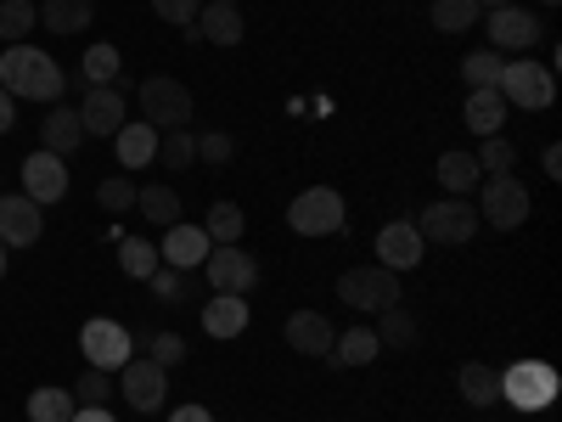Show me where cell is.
<instances>
[{"label":"cell","instance_id":"1","mask_svg":"<svg viewBox=\"0 0 562 422\" xmlns=\"http://www.w3.org/2000/svg\"><path fill=\"white\" fill-rule=\"evenodd\" d=\"M0 85H7L12 102H57L68 79H63L57 57L34 52V45L23 40V45H7V52H0Z\"/></svg>","mask_w":562,"mask_h":422},{"label":"cell","instance_id":"2","mask_svg":"<svg viewBox=\"0 0 562 422\" xmlns=\"http://www.w3.org/2000/svg\"><path fill=\"white\" fill-rule=\"evenodd\" d=\"M495 90H501V102H506V108L540 113V108L557 102V74H551L546 63H535V57H512V63L501 68Z\"/></svg>","mask_w":562,"mask_h":422},{"label":"cell","instance_id":"3","mask_svg":"<svg viewBox=\"0 0 562 422\" xmlns=\"http://www.w3.org/2000/svg\"><path fill=\"white\" fill-rule=\"evenodd\" d=\"M135 102H140V119H147L158 135L164 130H192V90H186L180 79H169V74L140 79Z\"/></svg>","mask_w":562,"mask_h":422},{"label":"cell","instance_id":"4","mask_svg":"<svg viewBox=\"0 0 562 422\" xmlns=\"http://www.w3.org/2000/svg\"><path fill=\"white\" fill-rule=\"evenodd\" d=\"M288 225L299 237H338L349 225V209L338 198V186H304V192L288 203Z\"/></svg>","mask_w":562,"mask_h":422},{"label":"cell","instance_id":"5","mask_svg":"<svg viewBox=\"0 0 562 422\" xmlns=\"http://www.w3.org/2000/svg\"><path fill=\"white\" fill-rule=\"evenodd\" d=\"M416 231H422V243H445V248H461V243H473L479 237V209L467 203V198H439V203H428L416 220H411Z\"/></svg>","mask_w":562,"mask_h":422},{"label":"cell","instance_id":"6","mask_svg":"<svg viewBox=\"0 0 562 422\" xmlns=\"http://www.w3.org/2000/svg\"><path fill=\"white\" fill-rule=\"evenodd\" d=\"M557 389H562V378H557V366H546V360H512L501 371V400L518 406V411H546L557 400Z\"/></svg>","mask_w":562,"mask_h":422},{"label":"cell","instance_id":"7","mask_svg":"<svg viewBox=\"0 0 562 422\" xmlns=\"http://www.w3.org/2000/svg\"><path fill=\"white\" fill-rule=\"evenodd\" d=\"M338 299L349 304V310H389V304H400V270H389V265H355V270H344L338 276Z\"/></svg>","mask_w":562,"mask_h":422},{"label":"cell","instance_id":"8","mask_svg":"<svg viewBox=\"0 0 562 422\" xmlns=\"http://www.w3.org/2000/svg\"><path fill=\"white\" fill-rule=\"evenodd\" d=\"M79 355H85V366H97V371H119V366L135 355V338H130L124 321L90 315V321L79 326Z\"/></svg>","mask_w":562,"mask_h":422},{"label":"cell","instance_id":"9","mask_svg":"<svg viewBox=\"0 0 562 422\" xmlns=\"http://www.w3.org/2000/svg\"><path fill=\"white\" fill-rule=\"evenodd\" d=\"M546 40V23L529 7H490V52L501 57H529Z\"/></svg>","mask_w":562,"mask_h":422},{"label":"cell","instance_id":"10","mask_svg":"<svg viewBox=\"0 0 562 422\" xmlns=\"http://www.w3.org/2000/svg\"><path fill=\"white\" fill-rule=\"evenodd\" d=\"M529 214H535V198H529V186H524L518 175H490V180H484V209H479V220H490L495 231H518Z\"/></svg>","mask_w":562,"mask_h":422},{"label":"cell","instance_id":"11","mask_svg":"<svg viewBox=\"0 0 562 422\" xmlns=\"http://www.w3.org/2000/svg\"><path fill=\"white\" fill-rule=\"evenodd\" d=\"M119 395H124V406L130 411H158L164 400H169V371L158 366V360H124L119 366Z\"/></svg>","mask_w":562,"mask_h":422},{"label":"cell","instance_id":"12","mask_svg":"<svg viewBox=\"0 0 562 422\" xmlns=\"http://www.w3.org/2000/svg\"><path fill=\"white\" fill-rule=\"evenodd\" d=\"M79 124H85V135L113 141V135L130 124L124 90H119V85H85V97H79Z\"/></svg>","mask_w":562,"mask_h":422},{"label":"cell","instance_id":"13","mask_svg":"<svg viewBox=\"0 0 562 422\" xmlns=\"http://www.w3.org/2000/svg\"><path fill=\"white\" fill-rule=\"evenodd\" d=\"M203 270H209V281H214V293H254V288H259V259L243 254L237 243L209 248Z\"/></svg>","mask_w":562,"mask_h":422},{"label":"cell","instance_id":"14","mask_svg":"<svg viewBox=\"0 0 562 422\" xmlns=\"http://www.w3.org/2000/svg\"><path fill=\"white\" fill-rule=\"evenodd\" d=\"M23 198H34L40 209L45 203H63L68 198V164L57 158V153H29L23 158Z\"/></svg>","mask_w":562,"mask_h":422},{"label":"cell","instance_id":"15","mask_svg":"<svg viewBox=\"0 0 562 422\" xmlns=\"http://www.w3.org/2000/svg\"><path fill=\"white\" fill-rule=\"evenodd\" d=\"M40 231H45V214H40L34 198H23V192L0 198V243L7 248H34Z\"/></svg>","mask_w":562,"mask_h":422},{"label":"cell","instance_id":"16","mask_svg":"<svg viewBox=\"0 0 562 422\" xmlns=\"http://www.w3.org/2000/svg\"><path fill=\"white\" fill-rule=\"evenodd\" d=\"M209 231L203 225H186V220H175V225H164V243H158V259L164 265H175V270H198L203 259H209Z\"/></svg>","mask_w":562,"mask_h":422},{"label":"cell","instance_id":"17","mask_svg":"<svg viewBox=\"0 0 562 422\" xmlns=\"http://www.w3.org/2000/svg\"><path fill=\"white\" fill-rule=\"evenodd\" d=\"M422 231L411 225V220H389L383 231H378V265H389V270H411V265H422Z\"/></svg>","mask_w":562,"mask_h":422},{"label":"cell","instance_id":"18","mask_svg":"<svg viewBox=\"0 0 562 422\" xmlns=\"http://www.w3.org/2000/svg\"><path fill=\"white\" fill-rule=\"evenodd\" d=\"M333 321L326 315H315V310H299V315H288V349H299L304 360H326V349H333Z\"/></svg>","mask_w":562,"mask_h":422},{"label":"cell","instance_id":"19","mask_svg":"<svg viewBox=\"0 0 562 422\" xmlns=\"http://www.w3.org/2000/svg\"><path fill=\"white\" fill-rule=\"evenodd\" d=\"M248 293H214V304H203V333L209 338H243L248 333Z\"/></svg>","mask_w":562,"mask_h":422},{"label":"cell","instance_id":"20","mask_svg":"<svg viewBox=\"0 0 562 422\" xmlns=\"http://www.w3.org/2000/svg\"><path fill=\"white\" fill-rule=\"evenodd\" d=\"M97 23V0H40V29L45 34H85Z\"/></svg>","mask_w":562,"mask_h":422},{"label":"cell","instance_id":"21","mask_svg":"<svg viewBox=\"0 0 562 422\" xmlns=\"http://www.w3.org/2000/svg\"><path fill=\"white\" fill-rule=\"evenodd\" d=\"M243 34H248V23H243V12H237V7H214V0H203V12H198V23H192V40L237 45Z\"/></svg>","mask_w":562,"mask_h":422},{"label":"cell","instance_id":"22","mask_svg":"<svg viewBox=\"0 0 562 422\" xmlns=\"http://www.w3.org/2000/svg\"><path fill=\"white\" fill-rule=\"evenodd\" d=\"M85 141V124H79V108H52L45 113V124H40V147L45 153H57V158H68L74 147Z\"/></svg>","mask_w":562,"mask_h":422},{"label":"cell","instance_id":"23","mask_svg":"<svg viewBox=\"0 0 562 422\" xmlns=\"http://www.w3.org/2000/svg\"><path fill=\"white\" fill-rule=\"evenodd\" d=\"M461 124L473 130V135H501L506 124V102H501V90H467V108H461Z\"/></svg>","mask_w":562,"mask_h":422},{"label":"cell","instance_id":"24","mask_svg":"<svg viewBox=\"0 0 562 422\" xmlns=\"http://www.w3.org/2000/svg\"><path fill=\"white\" fill-rule=\"evenodd\" d=\"M113 147H119V164L124 169H147V164H158V130L140 119V124H124L119 135H113Z\"/></svg>","mask_w":562,"mask_h":422},{"label":"cell","instance_id":"25","mask_svg":"<svg viewBox=\"0 0 562 422\" xmlns=\"http://www.w3.org/2000/svg\"><path fill=\"white\" fill-rule=\"evenodd\" d=\"M456 384H461V400H467V406H479V411L501 406V371L484 366V360H467V366L456 371Z\"/></svg>","mask_w":562,"mask_h":422},{"label":"cell","instance_id":"26","mask_svg":"<svg viewBox=\"0 0 562 422\" xmlns=\"http://www.w3.org/2000/svg\"><path fill=\"white\" fill-rule=\"evenodd\" d=\"M434 175H439V186H445L450 198H467V192L484 180V169H479L473 153H439V169H434Z\"/></svg>","mask_w":562,"mask_h":422},{"label":"cell","instance_id":"27","mask_svg":"<svg viewBox=\"0 0 562 422\" xmlns=\"http://www.w3.org/2000/svg\"><path fill=\"white\" fill-rule=\"evenodd\" d=\"M378 355H383V344H378L371 326H355V333L333 338V349H326V360H338V366H371Z\"/></svg>","mask_w":562,"mask_h":422},{"label":"cell","instance_id":"28","mask_svg":"<svg viewBox=\"0 0 562 422\" xmlns=\"http://www.w3.org/2000/svg\"><path fill=\"white\" fill-rule=\"evenodd\" d=\"M135 209L147 214L153 225H175V220H180V192H175V186H164V180L135 186Z\"/></svg>","mask_w":562,"mask_h":422},{"label":"cell","instance_id":"29","mask_svg":"<svg viewBox=\"0 0 562 422\" xmlns=\"http://www.w3.org/2000/svg\"><path fill=\"white\" fill-rule=\"evenodd\" d=\"M378 315H383V321L371 326V333H378L383 349H416V321H411L405 304H389V310H378Z\"/></svg>","mask_w":562,"mask_h":422},{"label":"cell","instance_id":"30","mask_svg":"<svg viewBox=\"0 0 562 422\" xmlns=\"http://www.w3.org/2000/svg\"><path fill=\"white\" fill-rule=\"evenodd\" d=\"M40 23V7L34 0H0V45H23Z\"/></svg>","mask_w":562,"mask_h":422},{"label":"cell","instance_id":"31","mask_svg":"<svg viewBox=\"0 0 562 422\" xmlns=\"http://www.w3.org/2000/svg\"><path fill=\"white\" fill-rule=\"evenodd\" d=\"M203 231H209V243L220 248V243H243V231H248V220H243V209L237 203H209V214H203Z\"/></svg>","mask_w":562,"mask_h":422},{"label":"cell","instance_id":"32","mask_svg":"<svg viewBox=\"0 0 562 422\" xmlns=\"http://www.w3.org/2000/svg\"><path fill=\"white\" fill-rule=\"evenodd\" d=\"M79 400L74 389H34L29 395V422H74Z\"/></svg>","mask_w":562,"mask_h":422},{"label":"cell","instance_id":"33","mask_svg":"<svg viewBox=\"0 0 562 422\" xmlns=\"http://www.w3.org/2000/svg\"><path fill=\"white\" fill-rule=\"evenodd\" d=\"M119 68H124V57H119V45H108V40H97V45H85V63H79L85 85H113V79H119Z\"/></svg>","mask_w":562,"mask_h":422},{"label":"cell","instance_id":"34","mask_svg":"<svg viewBox=\"0 0 562 422\" xmlns=\"http://www.w3.org/2000/svg\"><path fill=\"white\" fill-rule=\"evenodd\" d=\"M479 18H484L479 0H434V29L439 34H467Z\"/></svg>","mask_w":562,"mask_h":422},{"label":"cell","instance_id":"35","mask_svg":"<svg viewBox=\"0 0 562 422\" xmlns=\"http://www.w3.org/2000/svg\"><path fill=\"white\" fill-rule=\"evenodd\" d=\"M158 164L164 169H192L198 164V135L192 130H164L158 135Z\"/></svg>","mask_w":562,"mask_h":422},{"label":"cell","instance_id":"36","mask_svg":"<svg viewBox=\"0 0 562 422\" xmlns=\"http://www.w3.org/2000/svg\"><path fill=\"white\" fill-rule=\"evenodd\" d=\"M119 265H124V276H135V281H147L164 259H158V248L147 243V237H124L119 243Z\"/></svg>","mask_w":562,"mask_h":422},{"label":"cell","instance_id":"37","mask_svg":"<svg viewBox=\"0 0 562 422\" xmlns=\"http://www.w3.org/2000/svg\"><path fill=\"white\" fill-rule=\"evenodd\" d=\"M501 68H506V57L490 52V45H484V52H467V57H461V79L473 85V90H490V85L501 79Z\"/></svg>","mask_w":562,"mask_h":422},{"label":"cell","instance_id":"38","mask_svg":"<svg viewBox=\"0 0 562 422\" xmlns=\"http://www.w3.org/2000/svg\"><path fill=\"white\" fill-rule=\"evenodd\" d=\"M74 400H79V406H108V400H113V371L85 366V378L74 384Z\"/></svg>","mask_w":562,"mask_h":422},{"label":"cell","instance_id":"39","mask_svg":"<svg viewBox=\"0 0 562 422\" xmlns=\"http://www.w3.org/2000/svg\"><path fill=\"white\" fill-rule=\"evenodd\" d=\"M97 203H102L108 214H124V209H135V180H130V175H108V180L97 186Z\"/></svg>","mask_w":562,"mask_h":422},{"label":"cell","instance_id":"40","mask_svg":"<svg viewBox=\"0 0 562 422\" xmlns=\"http://www.w3.org/2000/svg\"><path fill=\"white\" fill-rule=\"evenodd\" d=\"M473 158H479V169H490V175H512V158H518V153H512L506 135H484V153H473Z\"/></svg>","mask_w":562,"mask_h":422},{"label":"cell","instance_id":"41","mask_svg":"<svg viewBox=\"0 0 562 422\" xmlns=\"http://www.w3.org/2000/svg\"><path fill=\"white\" fill-rule=\"evenodd\" d=\"M147 288L158 293V299H192V288H186V270H175V265H158L153 276H147Z\"/></svg>","mask_w":562,"mask_h":422},{"label":"cell","instance_id":"42","mask_svg":"<svg viewBox=\"0 0 562 422\" xmlns=\"http://www.w3.org/2000/svg\"><path fill=\"white\" fill-rule=\"evenodd\" d=\"M147 360H158L164 371L180 366V360H186V338H180V333H153V338H147Z\"/></svg>","mask_w":562,"mask_h":422},{"label":"cell","instance_id":"43","mask_svg":"<svg viewBox=\"0 0 562 422\" xmlns=\"http://www.w3.org/2000/svg\"><path fill=\"white\" fill-rule=\"evenodd\" d=\"M231 153H237V141H231L225 130L198 135V158H203V164H214V169H220V164H231Z\"/></svg>","mask_w":562,"mask_h":422},{"label":"cell","instance_id":"44","mask_svg":"<svg viewBox=\"0 0 562 422\" xmlns=\"http://www.w3.org/2000/svg\"><path fill=\"white\" fill-rule=\"evenodd\" d=\"M153 12H158L164 23H175V29H192L198 12H203V0H153Z\"/></svg>","mask_w":562,"mask_h":422},{"label":"cell","instance_id":"45","mask_svg":"<svg viewBox=\"0 0 562 422\" xmlns=\"http://www.w3.org/2000/svg\"><path fill=\"white\" fill-rule=\"evenodd\" d=\"M169 422H214V417H209V406L186 400V406H175V411H169Z\"/></svg>","mask_w":562,"mask_h":422},{"label":"cell","instance_id":"46","mask_svg":"<svg viewBox=\"0 0 562 422\" xmlns=\"http://www.w3.org/2000/svg\"><path fill=\"white\" fill-rule=\"evenodd\" d=\"M12 124H18V102L7 97V85H0V135H7Z\"/></svg>","mask_w":562,"mask_h":422},{"label":"cell","instance_id":"47","mask_svg":"<svg viewBox=\"0 0 562 422\" xmlns=\"http://www.w3.org/2000/svg\"><path fill=\"white\" fill-rule=\"evenodd\" d=\"M74 422H113V411H108V406H79Z\"/></svg>","mask_w":562,"mask_h":422},{"label":"cell","instance_id":"48","mask_svg":"<svg viewBox=\"0 0 562 422\" xmlns=\"http://www.w3.org/2000/svg\"><path fill=\"white\" fill-rule=\"evenodd\" d=\"M540 164H546V175H551V180L562 175V147H557V141H551V147L540 153Z\"/></svg>","mask_w":562,"mask_h":422},{"label":"cell","instance_id":"49","mask_svg":"<svg viewBox=\"0 0 562 422\" xmlns=\"http://www.w3.org/2000/svg\"><path fill=\"white\" fill-rule=\"evenodd\" d=\"M7 265H12V248H7V243H0V281H7Z\"/></svg>","mask_w":562,"mask_h":422},{"label":"cell","instance_id":"50","mask_svg":"<svg viewBox=\"0 0 562 422\" xmlns=\"http://www.w3.org/2000/svg\"><path fill=\"white\" fill-rule=\"evenodd\" d=\"M479 7H512V0H479Z\"/></svg>","mask_w":562,"mask_h":422},{"label":"cell","instance_id":"51","mask_svg":"<svg viewBox=\"0 0 562 422\" xmlns=\"http://www.w3.org/2000/svg\"><path fill=\"white\" fill-rule=\"evenodd\" d=\"M214 7H237V0H214Z\"/></svg>","mask_w":562,"mask_h":422},{"label":"cell","instance_id":"52","mask_svg":"<svg viewBox=\"0 0 562 422\" xmlns=\"http://www.w3.org/2000/svg\"><path fill=\"white\" fill-rule=\"evenodd\" d=\"M540 7H557V0H540Z\"/></svg>","mask_w":562,"mask_h":422}]
</instances>
